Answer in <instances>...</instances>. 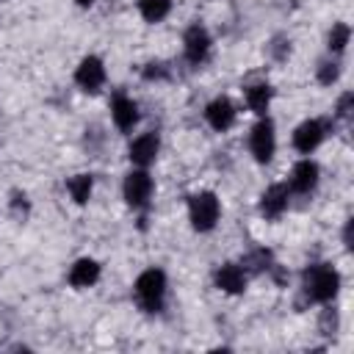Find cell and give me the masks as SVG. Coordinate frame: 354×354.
Listing matches in <instances>:
<instances>
[{"mask_svg": "<svg viewBox=\"0 0 354 354\" xmlns=\"http://www.w3.org/2000/svg\"><path fill=\"white\" fill-rule=\"evenodd\" d=\"M166 274L160 268H147L138 274L136 285H133V293H136V301L144 313H160L163 310V301H166Z\"/></svg>", "mask_w": 354, "mask_h": 354, "instance_id": "1", "label": "cell"}, {"mask_svg": "<svg viewBox=\"0 0 354 354\" xmlns=\"http://www.w3.org/2000/svg\"><path fill=\"white\" fill-rule=\"evenodd\" d=\"M337 290H340V274L332 266L318 263L304 271V293L310 301H332Z\"/></svg>", "mask_w": 354, "mask_h": 354, "instance_id": "2", "label": "cell"}, {"mask_svg": "<svg viewBox=\"0 0 354 354\" xmlns=\"http://www.w3.org/2000/svg\"><path fill=\"white\" fill-rule=\"evenodd\" d=\"M221 216V205L213 191H199L188 199V218L196 232H210Z\"/></svg>", "mask_w": 354, "mask_h": 354, "instance_id": "3", "label": "cell"}, {"mask_svg": "<svg viewBox=\"0 0 354 354\" xmlns=\"http://www.w3.org/2000/svg\"><path fill=\"white\" fill-rule=\"evenodd\" d=\"M249 149L254 155L257 163H268L274 158V149H277V136H274V122L271 119H260L254 127H252V136H249Z\"/></svg>", "mask_w": 354, "mask_h": 354, "instance_id": "4", "label": "cell"}, {"mask_svg": "<svg viewBox=\"0 0 354 354\" xmlns=\"http://www.w3.org/2000/svg\"><path fill=\"white\" fill-rule=\"evenodd\" d=\"M122 194H124V202L136 210L147 207L149 205V196H152V177L147 174V169H136L124 177V185H122Z\"/></svg>", "mask_w": 354, "mask_h": 354, "instance_id": "5", "label": "cell"}, {"mask_svg": "<svg viewBox=\"0 0 354 354\" xmlns=\"http://www.w3.org/2000/svg\"><path fill=\"white\" fill-rule=\"evenodd\" d=\"M75 83H77L83 91H88V94L100 91L102 83H105V66H102V61H100L97 55H86V58L77 64V69H75Z\"/></svg>", "mask_w": 354, "mask_h": 354, "instance_id": "6", "label": "cell"}, {"mask_svg": "<svg viewBox=\"0 0 354 354\" xmlns=\"http://www.w3.org/2000/svg\"><path fill=\"white\" fill-rule=\"evenodd\" d=\"M324 136H326L324 122L307 119V122H301V124L293 130V147H296L301 155H310V152L318 149V144L324 141Z\"/></svg>", "mask_w": 354, "mask_h": 354, "instance_id": "7", "label": "cell"}, {"mask_svg": "<svg viewBox=\"0 0 354 354\" xmlns=\"http://www.w3.org/2000/svg\"><path fill=\"white\" fill-rule=\"evenodd\" d=\"M207 53H210V36H207V30L202 25H191L185 30V58H188V64H194V66L205 64L207 61Z\"/></svg>", "mask_w": 354, "mask_h": 354, "instance_id": "8", "label": "cell"}, {"mask_svg": "<svg viewBox=\"0 0 354 354\" xmlns=\"http://www.w3.org/2000/svg\"><path fill=\"white\" fill-rule=\"evenodd\" d=\"M205 119L216 133H224L235 124V105L227 97H216L213 102H207L205 108Z\"/></svg>", "mask_w": 354, "mask_h": 354, "instance_id": "9", "label": "cell"}, {"mask_svg": "<svg viewBox=\"0 0 354 354\" xmlns=\"http://www.w3.org/2000/svg\"><path fill=\"white\" fill-rule=\"evenodd\" d=\"M111 119H113V124L122 133L133 130L136 122H138V105H136V100L127 97V94H116L113 102H111Z\"/></svg>", "mask_w": 354, "mask_h": 354, "instance_id": "10", "label": "cell"}, {"mask_svg": "<svg viewBox=\"0 0 354 354\" xmlns=\"http://www.w3.org/2000/svg\"><path fill=\"white\" fill-rule=\"evenodd\" d=\"M158 149H160L158 133H141V136L133 138V144H130V160H133L138 169H147V166L158 158Z\"/></svg>", "mask_w": 354, "mask_h": 354, "instance_id": "11", "label": "cell"}, {"mask_svg": "<svg viewBox=\"0 0 354 354\" xmlns=\"http://www.w3.org/2000/svg\"><path fill=\"white\" fill-rule=\"evenodd\" d=\"M216 288L224 293H243L246 290V271L238 263H224L216 268Z\"/></svg>", "mask_w": 354, "mask_h": 354, "instance_id": "12", "label": "cell"}, {"mask_svg": "<svg viewBox=\"0 0 354 354\" xmlns=\"http://www.w3.org/2000/svg\"><path fill=\"white\" fill-rule=\"evenodd\" d=\"M318 185V166L307 158V160H299L290 171V191L296 194H313Z\"/></svg>", "mask_w": 354, "mask_h": 354, "instance_id": "13", "label": "cell"}, {"mask_svg": "<svg viewBox=\"0 0 354 354\" xmlns=\"http://www.w3.org/2000/svg\"><path fill=\"white\" fill-rule=\"evenodd\" d=\"M288 196H290L288 185H282V183L271 185V188L260 196V213H263L266 218H279V216L288 210Z\"/></svg>", "mask_w": 354, "mask_h": 354, "instance_id": "14", "label": "cell"}, {"mask_svg": "<svg viewBox=\"0 0 354 354\" xmlns=\"http://www.w3.org/2000/svg\"><path fill=\"white\" fill-rule=\"evenodd\" d=\"M97 279H100V263L91 257H80L69 268V285H75V288H91Z\"/></svg>", "mask_w": 354, "mask_h": 354, "instance_id": "15", "label": "cell"}, {"mask_svg": "<svg viewBox=\"0 0 354 354\" xmlns=\"http://www.w3.org/2000/svg\"><path fill=\"white\" fill-rule=\"evenodd\" d=\"M246 105L249 111H254L257 116H266L268 105H271V86L268 83H257L252 88H246Z\"/></svg>", "mask_w": 354, "mask_h": 354, "instance_id": "16", "label": "cell"}, {"mask_svg": "<svg viewBox=\"0 0 354 354\" xmlns=\"http://www.w3.org/2000/svg\"><path fill=\"white\" fill-rule=\"evenodd\" d=\"M91 185H94L91 174H75V177L66 180V191H69V196L75 199V205H86V202H88Z\"/></svg>", "mask_w": 354, "mask_h": 354, "instance_id": "17", "label": "cell"}, {"mask_svg": "<svg viewBox=\"0 0 354 354\" xmlns=\"http://www.w3.org/2000/svg\"><path fill=\"white\" fill-rule=\"evenodd\" d=\"M169 11H171V0H138V14L152 25L166 19Z\"/></svg>", "mask_w": 354, "mask_h": 354, "instance_id": "18", "label": "cell"}, {"mask_svg": "<svg viewBox=\"0 0 354 354\" xmlns=\"http://www.w3.org/2000/svg\"><path fill=\"white\" fill-rule=\"evenodd\" d=\"M348 36H351V30H348L346 22L332 25V30H329V50H332V53H340V50L348 44Z\"/></svg>", "mask_w": 354, "mask_h": 354, "instance_id": "19", "label": "cell"}, {"mask_svg": "<svg viewBox=\"0 0 354 354\" xmlns=\"http://www.w3.org/2000/svg\"><path fill=\"white\" fill-rule=\"evenodd\" d=\"M337 75H340V69H337L335 61H324L321 69H318V80H321L324 86H329L332 80H337Z\"/></svg>", "mask_w": 354, "mask_h": 354, "instance_id": "20", "label": "cell"}, {"mask_svg": "<svg viewBox=\"0 0 354 354\" xmlns=\"http://www.w3.org/2000/svg\"><path fill=\"white\" fill-rule=\"evenodd\" d=\"M348 102H351V94H343L337 105V116H348Z\"/></svg>", "mask_w": 354, "mask_h": 354, "instance_id": "21", "label": "cell"}, {"mask_svg": "<svg viewBox=\"0 0 354 354\" xmlns=\"http://www.w3.org/2000/svg\"><path fill=\"white\" fill-rule=\"evenodd\" d=\"M75 3H77V6H80V8H88V6H91V3H94V0H75Z\"/></svg>", "mask_w": 354, "mask_h": 354, "instance_id": "22", "label": "cell"}]
</instances>
